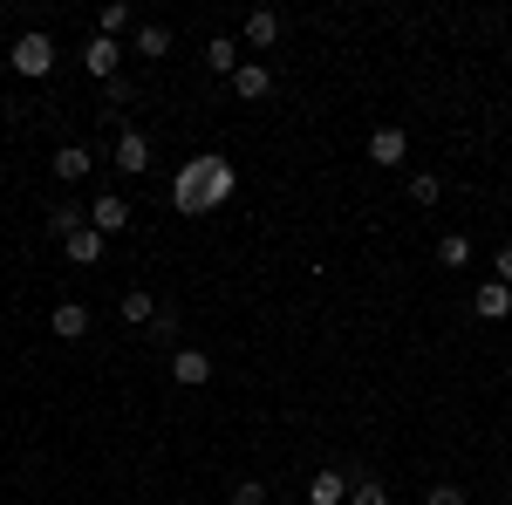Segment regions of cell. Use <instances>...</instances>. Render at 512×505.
I'll return each mask as SVG.
<instances>
[{
  "mask_svg": "<svg viewBox=\"0 0 512 505\" xmlns=\"http://www.w3.org/2000/svg\"><path fill=\"white\" fill-rule=\"evenodd\" d=\"M239 192V164L226 151H198L178 164V178H171V205L185 212V219H205V212H219V205H233Z\"/></svg>",
  "mask_w": 512,
  "mask_h": 505,
  "instance_id": "obj_1",
  "label": "cell"
},
{
  "mask_svg": "<svg viewBox=\"0 0 512 505\" xmlns=\"http://www.w3.org/2000/svg\"><path fill=\"white\" fill-rule=\"evenodd\" d=\"M7 69H14V76H28V82H41L48 69H55V41L41 35V28H21V35L7 41Z\"/></svg>",
  "mask_w": 512,
  "mask_h": 505,
  "instance_id": "obj_2",
  "label": "cell"
},
{
  "mask_svg": "<svg viewBox=\"0 0 512 505\" xmlns=\"http://www.w3.org/2000/svg\"><path fill=\"white\" fill-rule=\"evenodd\" d=\"M89 226H96L103 239H117V233L137 226V212H130V198H123V192H103L96 205H89Z\"/></svg>",
  "mask_w": 512,
  "mask_h": 505,
  "instance_id": "obj_3",
  "label": "cell"
},
{
  "mask_svg": "<svg viewBox=\"0 0 512 505\" xmlns=\"http://www.w3.org/2000/svg\"><path fill=\"white\" fill-rule=\"evenodd\" d=\"M403 157H410V137H403V123H376V130H369V164H383V171H403Z\"/></svg>",
  "mask_w": 512,
  "mask_h": 505,
  "instance_id": "obj_4",
  "label": "cell"
},
{
  "mask_svg": "<svg viewBox=\"0 0 512 505\" xmlns=\"http://www.w3.org/2000/svg\"><path fill=\"white\" fill-rule=\"evenodd\" d=\"M110 164H117L123 178H144V171H151V137H144V130H117V151H110Z\"/></svg>",
  "mask_w": 512,
  "mask_h": 505,
  "instance_id": "obj_5",
  "label": "cell"
},
{
  "mask_svg": "<svg viewBox=\"0 0 512 505\" xmlns=\"http://www.w3.org/2000/svg\"><path fill=\"white\" fill-rule=\"evenodd\" d=\"M171 383L205 389V383H212V355H205V349H192V342H178V349H171Z\"/></svg>",
  "mask_w": 512,
  "mask_h": 505,
  "instance_id": "obj_6",
  "label": "cell"
},
{
  "mask_svg": "<svg viewBox=\"0 0 512 505\" xmlns=\"http://www.w3.org/2000/svg\"><path fill=\"white\" fill-rule=\"evenodd\" d=\"M123 55H130L123 41L96 35V41H89V48H82V69H89V76H96V82H110V76H117V69H123Z\"/></svg>",
  "mask_w": 512,
  "mask_h": 505,
  "instance_id": "obj_7",
  "label": "cell"
},
{
  "mask_svg": "<svg viewBox=\"0 0 512 505\" xmlns=\"http://www.w3.org/2000/svg\"><path fill=\"white\" fill-rule=\"evenodd\" d=\"M233 96L239 103H267V96H274V69H267V62H239L233 69Z\"/></svg>",
  "mask_w": 512,
  "mask_h": 505,
  "instance_id": "obj_8",
  "label": "cell"
},
{
  "mask_svg": "<svg viewBox=\"0 0 512 505\" xmlns=\"http://www.w3.org/2000/svg\"><path fill=\"white\" fill-rule=\"evenodd\" d=\"M48 171H55V178H62V185H82V178H89V171H96V157L82 151V144H62V151L48 157Z\"/></svg>",
  "mask_w": 512,
  "mask_h": 505,
  "instance_id": "obj_9",
  "label": "cell"
},
{
  "mask_svg": "<svg viewBox=\"0 0 512 505\" xmlns=\"http://www.w3.org/2000/svg\"><path fill=\"white\" fill-rule=\"evenodd\" d=\"M472 314H478V321H506V314H512V287H506V280H485V287L472 294Z\"/></svg>",
  "mask_w": 512,
  "mask_h": 505,
  "instance_id": "obj_10",
  "label": "cell"
},
{
  "mask_svg": "<svg viewBox=\"0 0 512 505\" xmlns=\"http://www.w3.org/2000/svg\"><path fill=\"white\" fill-rule=\"evenodd\" d=\"M308 505H349V471H315L308 478Z\"/></svg>",
  "mask_w": 512,
  "mask_h": 505,
  "instance_id": "obj_11",
  "label": "cell"
},
{
  "mask_svg": "<svg viewBox=\"0 0 512 505\" xmlns=\"http://www.w3.org/2000/svg\"><path fill=\"white\" fill-rule=\"evenodd\" d=\"M82 226H89V205H76V198H55V205H48V233L55 239L82 233Z\"/></svg>",
  "mask_w": 512,
  "mask_h": 505,
  "instance_id": "obj_12",
  "label": "cell"
},
{
  "mask_svg": "<svg viewBox=\"0 0 512 505\" xmlns=\"http://www.w3.org/2000/svg\"><path fill=\"white\" fill-rule=\"evenodd\" d=\"M239 62H246V55H239V41H233V35H212V41H205V69H212V76L233 82Z\"/></svg>",
  "mask_w": 512,
  "mask_h": 505,
  "instance_id": "obj_13",
  "label": "cell"
},
{
  "mask_svg": "<svg viewBox=\"0 0 512 505\" xmlns=\"http://www.w3.org/2000/svg\"><path fill=\"white\" fill-rule=\"evenodd\" d=\"M239 35H246V48H274V41H280V14H274V7H253Z\"/></svg>",
  "mask_w": 512,
  "mask_h": 505,
  "instance_id": "obj_14",
  "label": "cell"
},
{
  "mask_svg": "<svg viewBox=\"0 0 512 505\" xmlns=\"http://www.w3.org/2000/svg\"><path fill=\"white\" fill-rule=\"evenodd\" d=\"M103 246H110V239L96 233V226H82V233H69V239H62V253H69L76 267H96V260H103Z\"/></svg>",
  "mask_w": 512,
  "mask_h": 505,
  "instance_id": "obj_15",
  "label": "cell"
},
{
  "mask_svg": "<svg viewBox=\"0 0 512 505\" xmlns=\"http://www.w3.org/2000/svg\"><path fill=\"white\" fill-rule=\"evenodd\" d=\"M48 328H55L62 342H82V335H89V308H82V301H62V308L48 314Z\"/></svg>",
  "mask_w": 512,
  "mask_h": 505,
  "instance_id": "obj_16",
  "label": "cell"
},
{
  "mask_svg": "<svg viewBox=\"0 0 512 505\" xmlns=\"http://www.w3.org/2000/svg\"><path fill=\"white\" fill-rule=\"evenodd\" d=\"M117 314H123V328H151V321H158V301H151L144 287H130L117 301Z\"/></svg>",
  "mask_w": 512,
  "mask_h": 505,
  "instance_id": "obj_17",
  "label": "cell"
},
{
  "mask_svg": "<svg viewBox=\"0 0 512 505\" xmlns=\"http://www.w3.org/2000/svg\"><path fill=\"white\" fill-rule=\"evenodd\" d=\"M130 48H137V55H144V62H164V55H171V28H164V21H144V28H137V41H130Z\"/></svg>",
  "mask_w": 512,
  "mask_h": 505,
  "instance_id": "obj_18",
  "label": "cell"
},
{
  "mask_svg": "<svg viewBox=\"0 0 512 505\" xmlns=\"http://www.w3.org/2000/svg\"><path fill=\"white\" fill-rule=\"evenodd\" d=\"M144 335H151L158 349H178V335H185V321H178V308H171V301H158V321H151Z\"/></svg>",
  "mask_w": 512,
  "mask_h": 505,
  "instance_id": "obj_19",
  "label": "cell"
},
{
  "mask_svg": "<svg viewBox=\"0 0 512 505\" xmlns=\"http://www.w3.org/2000/svg\"><path fill=\"white\" fill-rule=\"evenodd\" d=\"M437 267L465 273V267H472V239H465V233H444V239H437Z\"/></svg>",
  "mask_w": 512,
  "mask_h": 505,
  "instance_id": "obj_20",
  "label": "cell"
},
{
  "mask_svg": "<svg viewBox=\"0 0 512 505\" xmlns=\"http://www.w3.org/2000/svg\"><path fill=\"white\" fill-rule=\"evenodd\" d=\"M96 35H110V41H123V35H130V7H123V0H110V7L96 14Z\"/></svg>",
  "mask_w": 512,
  "mask_h": 505,
  "instance_id": "obj_21",
  "label": "cell"
},
{
  "mask_svg": "<svg viewBox=\"0 0 512 505\" xmlns=\"http://www.w3.org/2000/svg\"><path fill=\"white\" fill-rule=\"evenodd\" d=\"M444 198V178L437 171H410V205H437Z\"/></svg>",
  "mask_w": 512,
  "mask_h": 505,
  "instance_id": "obj_22",
  "label": "cell"
},
{
  "mask_svg": "<svg viewBox=\"0 0 512 505\" xmlns=\"http://www.w3.org/2000/svg\"><path fill=\"white\" fill-rule=\"evenodd\" d=\"M349 505H390V492H383V478H349Z\"/></svg>",
  "mask_w": 512,
  "mask_h": 505,
  "instance_id": "obj_23",
  "label": "cell"
},
{
  "mask_svg": "<svg viewBox=\"0 0 512 505\" xmlns=\"http://www.w3.org/2000/svg\"><path fill=\"white\" fill-rule=\"evenodd\" d=\"M226 505H267V485L260 478H239L233 492H226Z\"/></svg>",
  "mask_w": 512,
  "mask_h": 505,
  "instance_id": "obj_24",
  "label": "cell"
},
{
  "mask_svg": "<svg viewBox=\"0 0 512 505\" xmlns=\"http://www.w3.org/2000/svg\"><path fill=\"white\" fill-rule=\"evenodd\" d=\"M424 505H472V492H465V485H451V478H444V485H431V492H424Z\"/></svg>",
  "mask_w": 512,
  "mask_h": 505,
  "instance_id": "obj_25",
  "label": "cell"
},
{
  "mask_svg": "<svg viewBox=\"0 0 512 505\" xmlns=\"http://www.w3.org/2000/svg\"><path fill=\"white\" fill-rule=\"evenodd\" d=\"M103 103H110V110H123V103H130V82L110 76V82H103Z\"/></svg>",
  "mask_w": 512,
  "mask_h": 505,
  "instance_id": "obj_26",
  "label": "cell"
},
{
  "mask_svg": "<svg viewBox=\"0 0 512 505\" xmlns=\"http://www.w3.org/2000/svg\"><path fill=\"white\" fill-rule=\"evenodd\" d=\"M492 280H506V287H512V246H499V253H492Z\"/></svg>",
  "mask_w": 512,
  "mask_h": 505,
  "instance_id": "obj_27",
  "label": "cell"
}]
</instances>
